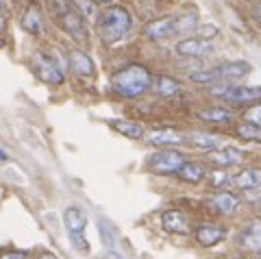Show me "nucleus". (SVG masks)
I'll list each match as a JSON object with an SVG mask.
<instances>
[{"mask_svg":"<svg viewBox=\"0 0 261 259\" xmlns=\"http://www.w3.org/2000/svg\"><path fill=\"white\" fill-rule=\"evenodd\" d=\"M152 81L154 79L148 70L140 66V63H133V66L118 70L116 74L111 76V87L122 98H137V96H142L150 90Z\"/></svg>","mask_w":261,"mask_h":259,"instance_id":"obj_1","label":"nucleus"},{"mask_svg":"<svg viewBox=\"0 0 261 259\" xmlns=\"http://www.w3.org/2000/svg\"><path fill=\"white\" fill-rule=\"evenodd\" d=\"M130 24H133V20H130L128 9H124V7H120V5H109L98 13L96 31L102 42L113 44L128 33Z\"/></svg>","mask_w":261,"mask_h":259,"instance_id":"obj_2","label":"nucleus"},{"mask_svg":"<svg viewBox=\"0 0 261 259\" xmlns=\"http://www.w3.org/2000/svg\"><path fill=\"white\" fill-rule=\"evenodd\" d=\"M48 9H50V13L55 15L57 24H59L65 33H70L74 37L76 42H83L87 37L83 15L70 5V0H48Z\"/></svg>","mask_w":261,"mask_h":259,"instance_id":"obj_3","label":"nucleus"},{"mask_svg":"<svg viewBox=\"0 0 261 259\" xmlns=\"http://www.w3.org/2000/svg\"><path fill=\"white\" fill-rule=\"evenodd\" d=\"M183 164H185V155L181 150H174V148H163L150 157V168L161 176L176 174Z\"/></svg>","mask_w":261,"mask_h":259,"instance_id":"obj_4","label":"nucleus"},{"mask_svg":"<svg viewBox=\"0 0 261 259\" xmlns=\"http://www.w3.org/2000/svg\"><path fill=\"white\" fill-rule=\"evenodd\" d=\"M222 98L226 102H233V105H255V102H261V85L228 87Z\"/></svg>","mask_w":261,"mask_h":259,"instance_id":"obj_5","label":"nucleus"},{"mask_svg":"<svg viewBox=\"0 0 261 259\" xmlns=\"http://www.w3.org/2000/svg\"><path fill=\"white\" fill-rule=\"evenodd\" d=\"M35 74L44 81V83H50V85H61L63 83V72L57 68V63L53 61V57H46V55H39L35 59Z\"/></svg>","mask_w":261,"mask_h":259,"instance_id":"obj_6","label":"nucleus"},{"mask_svg":"<svg viewBox=\"0 0 261 259\" xmlns=\"http://www.w3.org/2000/svg\"><path fill=\"white\" fill-rule=\"evenodd\" d=\"M238 244L244 250H250V253L261 250V218H252V220L244 224V229L240 231Z\"/></svg>","mask_w":261,"mask_h":259,"instance_id":"obj_7","label":"nucleus"},{"mask_svg":"<svg viewBox=\"0 0 261 259\" xmlns=\"http://www.w3.org/2000/svg\"><path fill=\"white\" fill-rule=\"evenodd\" d=\"M176 53L181 57H192V59H200V57H207L214 53V44L209 39L202 37H190L183 39V42L176 44Z\"/></svg>","mask_w":261,"mask_h":259,"instance_id":"obj_8","label":"nucleus"},{"mask_svg":"<svg viewBox=\"0 0 261 259\" xmlns=\"http://www.w3.org/2000/svg\"><path fill=\"white\" fill-rule=\"evenodd\" d=\"M161 224L166 231L178 233V236H185V233H190V229H192L190 218H187L183 212H178V209H168V212H163Z\"/></svg>","mask_w":261,"mask_h":259,"instance_id":"obj_9","label":"nucleus"},{"mask_svg":"<svg viewBox=\"0 0 261 259\" xmlns=\"http://www.w3.org/2000/svg\"><path fill=\"white\" fill-rule=\"evenodd\" d=\"M209 207L220 216H233L240 207V198L235 196V194L222 190V192H216L214 196L209 198Z\"/></svg>","mask_w":261,"mask_h":259,"instance_id":"obj_10","label":"nucleus"},{"mask_svg":"<svg viewBox=\"0 0 261 259\" xmlns=\"http://www.w3.org/2000/svg\"><path fill=\"white\" fill-rule=\"evenodd\" d=\"M250 70H252L250 63H246V61H228V63H222V66L216 68L220 83H231V81H240V79H244V76H248Z\"/></svg>","mask_w":261,"mask_h":259,"instance_id":"obj_11","label":"nucleus"},{"mask_svg":"<svg viewBox=\"0 0 261 259\" xmlns=\"http://www.w3.org/2000/svg\"><path fill=\"white\" fill-rule=\"evenodd\" d=\"M178 33L176 29V18H163L157 22H150L146 27V37L152 39V42H163V39L172 37Z\"/></svg>","mask_w":261,"mask_h":259,"instance_id":"obj_12","label":"nucleus"},{"mask_svg":"<svg viewBox=\"0 0 261 259\" xmlns=\"http://www.w3.org/2000/svg\"><path fill=\"white\" fill-rule=\"evenodd\" d=\"M146 142H148L150 146L170 148V146H178V144H183L185 140H183V133L174 131V128H157V131L148 133Z\"/></svg>","mask_w":261,"mask_h":259,"instance_id":"obj_13","label":"nucleus"},{"mask_svg":"<svg viewBox=\"0 0 261 259\" xmlns=\"http://www.w3.org/2000/svg\"><path fill=\"white\" fill-rule=\"evenodd\" d=\"M224 238H226V229H222V226H218V224L205 222L196 229V240H198V244H202V246H216Z\"/></svg>","mask_w":261,"mask_h":259,"instance_id":"obj_14","label":"nucleus"},{"mask_svg":"<svg viewBox=\"0 0 261 259\" xmlns=\"http://www.w3.org/2000/svg\"><path fill=\"white\" fill-rule=\"evenodd\" d=\"M244 157V152L240 148H233V146H224V148H220V150H211V164H216L220 168H231V166H238L240 161Z\"/></svg>","mask_w":261,"mask_h":259,"instance_id":"obj_15","label":"nucleus"},{"mask_svg":"<svg viewBox=\"0 0 261 259\" xmlns=\"http://www.w3.org/2000/svg\"><path fill=\"white\" fill-rule=\"evenodd\" d=\"M176 176L181 179L183 183H200V181H205V176H207V170L202 164H196V161H185V164L181 166V170L176 172Z\"/></svg>","mask_w":261,"mask_h":259,"instance_id":"obj_16","label":"nucleus"},{"mask_svg":"<svg viewBox=\"0 0 261 259\" xmlns=\"http://www.w3.org/2000/svg\"><path fill=\"white\" fill-rule=\"evenodd\" d=\"M68 61H70V68L74 70V74H79V76H92L94 74V61L89 59L83 50H72Z\"/></svg>","mask_w":261,"mask_h":259,"instance_id":"obj_17","label":"nucleus"},{"mask_svg":"<svg viewBox=\"0 0 261 259\" xmlns=\"http://www.w3.org/2000/svg\"><path fill=\"white\" fill-rule=\"evenodd\" d=\"M233 183L242 190H257L261 188V168H244L242 172L235 174Z\"/></svg>","mask_w":261,"mask_h":259,"instance_id":"obj_18","label":"nucleus"},{"mask_svg":"<svg viewBox=\"0 0 261 259\" xmlns=\"http://www.w3.org/2000/svg\"><path fill=\"white\" fill-rule=\"evenodd\" d=\"M63 222H65V229L68 233H83L85 226H87V218L83 216V212L76 207H68L63 214Z\"/></svg>","mask_w":261,"mask_h":259,"instance_id":"obj_19","label":"nucleus"},{"mask_svg":"<svg viewBox=\"0 0 261 259\" xmlns=\"http://www.w3.org/2000/svg\"><path fill=\"white\" fill-rule=\"evenodd\" d=\"M109 124H111L113 131L126 135L130 140H140V137H144V128L140 122H130V120H111Z\"/></svg>","mask_w":261,"mask_h":259,"instance_id":"obj_20","label":"nucleus"},{"mask_svg":"<svg viewBox=\"0 0 261 259\" xmlns=\"http://www.w3.org/2000/svg\"><path fill=\"white\" fill-rule=\"evenodd\" d=\"M198 118L205 120V122H211V124H228L233 120V113L222 107H211V109H202L198 113Z\"/></svg>","mask_w":261,"mask_h":259,"instance_id":"obj_21","label":"nucleus"},{"mask_svg":"<svg viewBox=\"0 0 261 259\" xmlns=\"http://www.w3.org/2000/svg\"><path fill=\"white\" fill-rule=\"evenodd\" d=\"M22 27L29 31L31 35H42V13L35 5H31L22 18Z\"/></svg>","mask_w":261,"mask_h":259,"instance_id":"obj_22","label":"nucleus"},{"mask_svg":"<svg viewBox=\"0 0 261 259\" xmlns=\"http://www.w3.org/2000/svg\"><path fill=\"white\" fill-rule=\"evenodd\" d=\"M154 90H157L159 96H166V98H170V96H176L178 92H181V85H178V81H174L172 76L161 74V76L154 79Z\"/></svg>","mask_w":261,"mask_h":259,"instance_id":"obj_23","label":"nucleus"},{"mask_svg":"<svg viewBox=\"0 0 261 259\" xmlns=\"http://www.w3.org/2000/svg\"><path fill=\"white\" fill-rule=\"evenodd\" d=\"M187 137H190V142L194 144V146L205 148V150H216V148H218V144H220V140H218L216 135L202 133V131H192Z\"/></svg>","mask_w":261,"mask_h":259,"instance_id":"obj_24","label":"nucleus"},{"mask_svg":"<svg viewBox=\"0 0 261 259\" xmlns=\"http://www.w3.org/2000/svg\"><path fill=\"white\" fill-rule=\"evenodd\" d=\"M209 183H211V188H216V190H226L228 185L233 183V179H231V174L222 168V170H218V172L209 174Z\"/></svg>","mask_w":261,"mask_h":259,"instance_id":"obj_25","label":"nucleus"},{"mask_svg":"<svg viewBox=\"0 0 261 259\" xmlns=\"http://www.w3.org/2000/svg\"><path fill=\"white\" fill-rule=\"evenodd\" d=\"M238 135L242 140H248V142H261V126L244 122L242 126H238Z\"/></svg>","mask_w":261,"mask_h":259,"instance_id":"obj_26","label":"nucleus"},{"mask_svg":"<svg viewBox=\"0 0 261 259\" xmlns=\"http://www.w3.org/2000/svg\"><path fill=\"white\" fill-rule=\"evenodd\" d=\"M176 29H178V33H192V31L198 29V18H196L194 13L176 18Z\"/></svg>","mask_w":261,"mask_h":259,"instance_id":"obj_27","label":"nucleus"},{"mask_svg":"<svg viewBox=\"0 0 261 259\" xmlns=\"http://www.w3.org/2000/svg\"><path fill=\"white\" fill-rule=\"evenodd\" d=\"M74 9L83 18H94L96 15V3L94 0H74Z\"/></svg>","mask_w":261,"mask_h":259,"instance_id":"obj_28","label":"nucleus"},{"mask_svg":"<svg viewBox=\"0 0 261 259\" xmlns=\"http://www.w3.org/2000/svg\"><path fill=\"white\" fill-rule=\"evenodd\" d=\"M242 118L246 120L248 124H255V126H261V105H250V107L242 113Z\"/></svg>","mask_w":261,"mask_h":259,"instance_id":"obj_29","label":"nucleus"},{"mask_svg":"<svg viewBox=\"0 0 261 259\" xmlns=\"http://www.w3.org/2000/svg\"><path fill=\"white\" fill-rule=\"evenodd\" d=\"M192 81H194V83H216V81H218V72H216V68H214V70L194 72Z\"/></svg>","mask_w":261,"mask_h":259,"instance_id":"obj_30","label":"nucleus"},{"mask_svg":"<svg viewBox=\"0 0 261 259\" xmlns=\"http://www.w3.org/2000/svg\"><path fill=\"white\" fill-rule=\"evenodd\" d=\"M70 244L74 246L79 253H89V242L83 238V233H68Z\"/></svg>","mask_w":261,"mask_h":259,"instance_id":"obj_31","label":"nucleus"},{"mask_svg":"<svg viewBox=\"0 0 261 259\" xmlns=\"http://www.w3.org/2000/svg\"><path fill=\"white\" fill-rule=\"evenodd\" d=\"M100 238H102V242L107 244L109 248L116 244V240H113V231H111V226L105 222V220H100Z\"/></svg>","mask_w":261,"mask_h":259,"instance_id":"obj_32","label":"nucleus"},{"mask_svg":"<svg viewBox=\"0 0 261 259\" xmlns=\"http://www.w3.org/2000/svg\"><path fill=\"white\" fill-rule=\"evenodd\" d=\"M218 33V27L214 24H198V29H196V35H200L202 39H209Z\"/></svg>","mask_w":261,"mask_h":259,"instance_id":"obj_33","label":"nucleus"},{"mask_svg":"<svg viewBox=\"0 0 261 259\" xmlns=\"http://www.w3.org/2000/svg\"><path fill=\"white\" fill-rule=\"evenodd\" d=\"M252 18L261 24V3H257L255 7H252Z\"/></svg>","mask_w":261,"mask_h":259,"instance_id":"obj_34","label":"nucleus"},{"mask_svg":"<svg viewBox=\"0 0 261 259\" xmlns=\"http://www.w3.org/2000/svg\"><path fill=\"white\" fill-rule=\"evenodd\" d=\"M0 259H27V255L24 253H5Z\"/></svg>","mask_w":261,"mask_h":259,"instance_id":"obj_35","label":"nucleus"},{"mask_svg":"<svg viewBox=\"0 0 261 259\" xmlns=\"http://www.w3.org/2000/svg\"><path fill=\"white\" fill-rule=\"evenodd\" d=\"M7 159V152L5 150H0V161H5Z\"/></svg>","mask_w":261,"mask_h":259,"instance_id":"obj_36","label":"nucleus"},{"mask_svg":"<svg viewBox=\"0 0 261 259\" xmlns=\"http://www.w3.org/2000/svg\"><path fill=\"white\" fill-rule=\"evenodd\" d=\"M94 3H102V5H109L111 0H94Z\"/></svg>","mask_w":261,"mask_h":259,"instance_id":"obj_37","label":"nucleus"},{"mask_svg":"<svg viewBox=\"0 0 261 259\" xmlns=\"http://www.w3.org/2000/svg\"><path fill=\"white\" fill-rule=\"evenodd\" d=\"M3 7H5V0H0V9H3Z\"/></svg>","mask_w":261,"mask_h":259,"instance_id":"obj_38","label":"nucleus"},{"mask_svg":"<svg viewBox=\"0 0 261 259\" xmlns=\"http://www.w3.org/2000/svg\"><path fill=\"white\" fill-rule=\"evenodd\" d=\"M0 29H3V20H0Z\"/></svg>","mask_w":261,"mask_h":259,"instance_id":"obj_39","label":"nucleus"}]
</instances>
